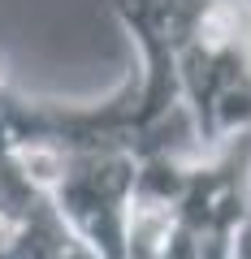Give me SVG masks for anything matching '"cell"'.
Listing matches in <instances>:
<instances>
[{
  "mask_svg": "<svg viewBox=\"0 0 251 259\" xmlns=\"http://www.w3.org/2000/svg\"><path fill=\"white\" fill-rule=\"evenodd\" d=\"M177 95L195 143L221 151L251 134V0H186L173 39Z\"/></svg>",
  "mask_w": 251,
  "mask_h": 259,
  "instance_id": "obj_1",
  "label": "cell"
},
{
  "mask_svg": "<svg viewBox=\"0 0 251 259\" xmlns=\"http://www.w3.org/2000/svg\"><path fill=\"white\" fill-rule=\"evenodd\" d=\"M0 91H5V69H0Z\"/></svg>",
  "mask_w": 251,
  "mask_h": 259,
  "instance_id": "obj_2",
  "label": "cell"
}]
</instances>
